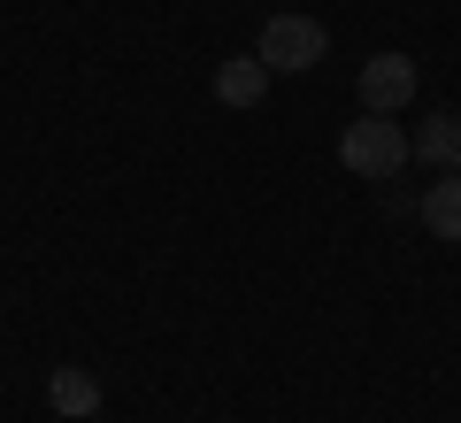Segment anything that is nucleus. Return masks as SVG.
<instances>
[{
	"instance_id": "f257e3e1",
	"label": "nucleus",
	"mask_w": 461,
	"mask_h": 423,
	"mask_svg": "<svg viewBox=\"0 0 461 423\" xmlns=\"http://www.w3.org/2000/svg\"><path fill=\"white\" fill-rule=\"evenodd\" d=\"M408 154H415V139L393 124V115H369V108H362V124L339 131V162L354 170V178H400Z\"/></svg>"
},
{
	"instance_id": "f03ea898",
	"label": "nucleus",
	"mask_w": 461,
	"mask_h": 423,
	"mask_svg": "<svg viewBox=\"0 0 461 423\" xmlns=\"http://www.w3.org/2000/svg\"><path fill=\"white\" fill-rule=\"evenodd\" d=\"M330 47V32L315 16H269L262 39H254V62H269V78H300V69H315Z\"/></svg>"
},
{
	"instance_id": "7ed1b4c3",
	"label": "nucleus",
	"mask_w": 461,
	"mask_h": 423,
	"mask_svg": "<svg viewBox=\"0 0 461 423\" xmlns=\"http://www.w3.org/2000/svg\"><path fill=\"white\" fill-rule=\"evenodd\" d=\"M408 100H415V62L408 54H369L362 62V108L393 115V108H408Z\"/></svg>"
},
{
	"instance_id": "20e7f679",
	"label": "nucleus",
	"mask_w": 461,
	"mask_h": 423,
	"mask_svg": "<svg viewBox=\"0 0 461 423\" xmlns=\"http://www.w3.org/2000/svg\"><path fill=\"white\" fill-rule=\"evenodd\" d=\"M262 93H269V62H254V54H230L215 69V100L223 108H262Z\"/></svg>"
},
{
	"instance_id": "39448f33",
	"label": "nucleus",
	"mask_w": 461,
	"mask_h": 423,
	"mask_svg": "<svg viewBox=\"0 0 461 423\" xmlns=\"http://www.w3.org/2000/svg\"><path fill=\"white\" fill-rule=\"evenodd\" d=\"M423 231L446 239V246H461V170H446V178L423 193Z\"/></svg>"
},
{
	"instance_id": "423d86ee",
	"label": "nucleus",
	"mask_w": 461,
	"mask_h": 423,
	"mask_svg": "<svg viewBox=\"0 0 461 423\" xmlns=\"http://www.w3.org/2000/svg\"><path fill=\"white\" fill-rule=\"evenodd\" d=\"M415 154H423L430 170H461V115H423V124H415Z\"/></svg>"
},
{
	"instance_id": "0eeeda50",
	"label": "nucleus",
	"mask_w": 461,
	"mask_h": 423,
	"mask_svg": "<svg viewBox=\"0 0 461 423\" xmlns=\"http://www.w3.org/2000/svg\"><path fill=\"white\" fill-rule=\"evenodd\" d=\"M47 400L62 408V416L85 423V416L100 408V377H93V370H54V377H47Z\"/></svg>"
},
{
	"instance_id": "6e6552de",
	"label": "nucleus",
	"mask_w": 461,
	"mask_h": 423,
	"mask_svg": "<svg viewBox=\"0 0 461 423\" xmlns=\"http://www.w3.org/2000/svg\"><path fill=\"white\" fill-rule=\"evenodd\" d=\"M85 423H100V416H85Z\"/></svg>"
}]
</instances>
